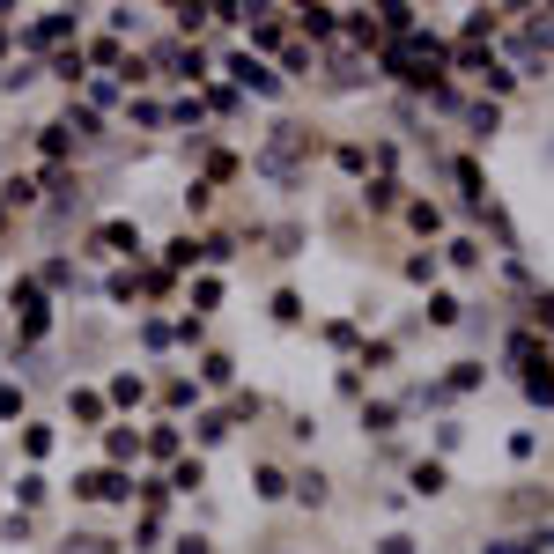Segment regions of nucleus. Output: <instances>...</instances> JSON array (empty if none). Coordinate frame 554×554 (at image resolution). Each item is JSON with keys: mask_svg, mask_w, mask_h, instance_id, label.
<instances>
[{"mask_svg": "<svg viewBox=\"0 0 554 554\" xmlns=\"http://www.w3.org/2000/svg\"><path fill=\"white\" fill-rule=\"evenodd\" d=\"M503 554H525V547H503Z\"/></svg>", "mask_w": 554, "mask_h": 554, "instance_id": "f03ea898", "label": "nucleus"}, {"mask_svg": "<svg viewBox=\"0 0 554 554\" xmlns=\"http://www.w3.org/2000/svg\"><path fill=\"white\" fill-rule=\"evenodd\" d=\"M89 495H104V503H111V495H126V481H119V473H97V481H82Z\"/></svg>", "mask_w": 554, "mask_h": 554, "instance_id": "f257e3e1", "label": "nucleus"}]
</instances>
